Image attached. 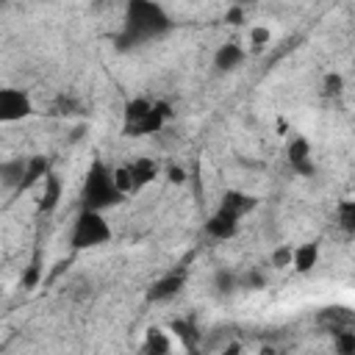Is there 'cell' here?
<instances>
[{
    "instance_id": "ffe728a7",
    "label": "cell",
    "mask_w": 355,
    "mask_h": 355,
    "mask_svg": "<svg viewBox=\"0 0 355 355\" xmlns=\"http://www.w3.org/2000/svg\"><path fill=\"white\" fill-rule=\"evenodd\" d=\"M333 344H336L338 355H355V333L349 327L333 330Z\"/></svg>"
},
{
    "instance_id": "3957f363",
    "label": "cell",
    "mask_w": 355,
    "mask_h": 355,
    "mask_svg": "<svg viewBox=\"0 0 355 355\" xmlns=\"http://www.w3.org/2000/svg\"><path fill=\"white\" fill-rule=\"evenodd\" d=\"M172 116L175 114H172V105L166 100L130 97V100H125V108H122V133L125 136L161 133Z\"/></svg>"
},
{
    "instance_id": "7402d4cb",
    "label": "cell",
    "mask_w": 355,
    "mask_h": 355,
    "mask_svg": "<svg viewBox=\"0 0 355 355\" xmlns=\"http://www.w3.org/2000/svg\"><path fill=\"white\" fill-rule=\"evenodd\" d=\"M291 252H294V244H277L269 252V263L275 269H291Z\"/></svg>"
},
{
    "instance_id": "ba28073f",
    "label": "cell",
    "mask_w": 355,
    "mask_h": 355,
    "mask_svg": "<svg viewBox=\"0 0 355 355\" xmlns=\"http://www.w3.org/2000/svg\"><path fill=\"white\" fill-rule=\"evenodd\" d=\"M239 227H241V219L236 214H230L227 208H222V205H216L214 214L202 225L205 236L214 239V241H230V239H236L239 236Z\"/></svg>"
},
{
    "instance_id": "8fae6325",
    "label": "cell",
    "mask_w": 355,
    "mask_h": 355,
    "mask_svg": "<svg viewBox=\"0 0 355 355\" xmlns=\"http://www.w3.org/2000/svg\"><path fill=\"white\" fill-rule=\"evenodd\" d=\"M319 255H322L319 241L294 244V252H291V269H294L297 275H308V272H313V269H316Z\"/></svg>"
},
{
    "instance_id": "e0dca14e",
    "label": "cell",
    "mask_w": 355,
    "mask_h": 355,
    "mask_svg": "<svg viewBox=\"0 0 355 355\" xmlns=\"http://www.w3.org/2000/svg\"><path fill=\"white\" fill-rule=\"evenodd\" d=\"M141 355H172V336L161 327H150L141 341Z\"/></svg>"
},
{
    "instance_id": "d6986e66",
    "label": "cell",
    "mask_w": 355,
    "mask_h": 355,
    "mask_svg": "<svg viewBox=\"0 0 355 355\" xmlns=\"http://www.w3.org/2000/svg\"><path fill=\"white\" fill-rule=\"evenodd\" d=\"M211 286H214V291H216L219 297L236 294V291H239V286H236V272H233V269H216L214 277H211Z\"/></svg>"
},
{
    "instance_id": "8992f818",
    "label": "cell",
    "mask_w": 355,
    "mask_h": 355,
    "mask_svg": "<svg viewBox=\"0 0 355 355\" xmlns=\"http://www.w3.org/2000/svg\"><path fill=\"white\" fill-rule=\"evenodd\" d=\"M33 116V100L19 86H0V125L25 122Z\"/></svg>"
},
{
    "instance_id": "6da1fadb",
    "label": "cell",
    "mask_w": 355,
    "mask_h": 355,
    "mask_svg": "<svg viewBox=\"0 0 355 355\" xmlns=\"http://www.w3.org/2000/svg\"><path fill=\"white\" fill-rule=\"evenodd\" d=\"M172 17L164 6L153 3V0H133L125 6V17H122V28L116 33V47L119 50H133V47H144L150 42L164 39L172 31Z\"/></svg>"
},
{
    "instance_id": "484cf974",
    "label": "cell",
    "mask_w": 355,
    "mask_h": 355,
    "mask_svg": "<svg viewBox=\"0 0 355 355\" xmlns=\"http://www.w3.org/2000/svg\"><path fill=\"white\" fill-rule=\"evenodd\" d=\"M244 19H247V14H244L241 6H230V8L225 11V22H227V25H241Z\"/></svg>"
},
{
    "instance_id": "603a6c76",
    "label": "cell",
    "mask_w": 355,
    "mask_h": 355,
    "mask_svg": "<svg viewBox=\"0 0 355 355\" xmlns=\"http://www.w3.org/2000/svg\"><path fill=\"white\" fill-rule=\"evenodd\" d=\"M344 92V75L341 72H327L322 78V97H338Z\"/></svg>"
},
{
    "instance_id": "2e32d148",
    "label": "cell",
    "mask_w": 355,
    "mask_h": 355,
    "mask_svg": "<svg viewBox=\"0 0 355 355\" xmlns=\"http://www.w3.org/2000/svg\"><path fill=\"white\" fill-rule=\"evenodd\" d=\"M169 336L178 338V344H180L186 352H194V349L200 347V327H197L191 319H175Z\"/></svg>"
},
{
    "instance_id": "52a82bcc",
    "label": "cell",
    "mask_w": 355,
    "mask_h": 355,
    "mask_svg": "<svg viewBox=\"0 0 355 355\" xmlns=\"http://www.w3.org/2000/svg\"><path fill=\"white\" fill-rule=\"evenodd\" d=\"M183 288H186V269L164 272L161 277H155V280L147 286V302H155V305L172 302Z\"/></svg>"
},
{
    "instance_id": "4316f807",
    "label": "cell",
    "mask_w": 355,
    "mask_h": 355,
    "mask_svg": "<svg viewBox=\"0 0 355 355\" xmlns=\"http://www.w3.org/2000/svg\"><path fill=\"white\" fill-rule=\"evenodd\" d=\"M166 180H169V183H178V186H180V183H186V169L172 164V166L166 169Z\"/></svg>"
},
{
    "instance_id": "9c48e42d",
    "label": "cell",
    "mask_w": 355,
    "mask_h": 355,
    "mask_svg": "<svg viewBox=\"0 0 355 355\" xmlns=\"http://www.w3.org/2000/svg\"><path fill=\"white\" fill-rule=\"evenodd\" d=\"M286 161L288 166L302 175V178H311L316 172V164H313V144L305 139V136H291L288 144H286Z\"/></svg>"
},
{
    "instance_id": "d4e9b609",
    "label": "cell",
    "mask_w": 355,
    "mask_h": 355,
    "mask_svg": "<svg viewBox=\"0 0 355 355\" xmlns=\"http://www.w3.org/2000/svg\"><path fill=\"white\" fill-rule=\"evenodd\" d=\"M39 277H42V263H39V258H33V263L25 269V275L19 277V286L22 288H33L36 283H39Z\"/></svg>"
},
{
    "instance_id": "ac0fdd59",
    "label": "cell",
    "mask_w": 355,
    "mask_h": 355,
    "mask_svg": "<svg viewBox=\"0 0 355 355\" xmlns=\"http://www.w3.org/2000/svg\"><path fill=\"white\" fill-rule=\"evenodd\" d=\"M236 286H239V291H263L269 286V280L258 266H250L244 272H236Z\"/></svg>"
},
{
    "instance_id": "7a4b0ae2",
    "label": "cell",
    "mask_w": 355,
    "mask_h": 355,
    "mask_svg": "<svg viewBox=\"0 0 355 355\" xmlns=\"http://www.w3.org/2000/svg\"><path fill=\"white\" fill-rule=\"evenodd\" d=\"M78 197H80V211H97V214H105L108 208H116L128 200L116 189L114 166H108L103 158H92V164L86 166Z\"/></svg>"
},
{
    "instance_id": "7c38bea8",
    "label": "cell",
    "mask_w": 355,
    "mask_h": 355,
    "mask_svg": "<svg viewBox=\"0 0 355 355\" xmlns=\"http://www.w3.org/2000/svg\"><path fill=\"white\" fill-rule=\"evenodd\" d=\"M61 197H64V180L58 172H50L44 180H42V200H39V214H53L58 205H61Z\"/></svg>"
},
{
    "instance_id": "4fadbf2b",
    "label": "cell",
    "mask_w": 355,
    "mask_h": 355,
    "mask_svg": "<svg viewBox=\"0 0 355 355\" xmlns=\"http://www.w3.org/2000/svg\"><path fill=\"white\" fill-rule=\"evenodd\" d=\"M219 205H222V208H227L230 214H236L239 219H244L247 214H252V211H255L258 197H255V194H250V191H241V189H227V191L222 194Z\"/></svg>"
},
{
    "instance_id": "277c9868",
    "label": "cell",
    "mask_w": 355,
    "mask_h": 355,
    "mask_svg": "<svg viewBox=\"0 0 355 355\" xmlns=\"http://www.w3.org/2000/svg\"><path fill=\"white\" fill-rule=\"evenodd\" d=\"M111 239H114V230H111V222L105 219V214L80 211L78 208V214L72 219V227H69V247H72V252L97 250V247L108 244Z\"/></svg>"
},
{
    "instance_id": "5bb4252c",
    "label": "cell",
    "mask_w": 355,
    "mask_h": 355,
    "mask_svg": "<svg viewBox=\"0 0 355 355\" xmlns=\"http://www.w3.org/2000/svg\"><path fill=\"white\" fill-rule=\"evenodd\" d=\"M25 164H28V158H25V155L3 158V161H0V186L19 191L22 178H25Z\"/></svg>"
},
{
    "instance_id": "9a60e30c",
    "label": "cell",
    "mask_w": 355,
    "mask_h": 355,
    "mask_svg": "<svg viewBox=\"0 0 355 355\" xmlns=\"http://www.w3.org/2000/svg\"><path fill=\"white\" fill-rule=\"evenodd\" d=\"M50 172H53V164H50V158H47V155H31V158H28V164H25V178H22L19 191L33 189V186H36V183H42Z\"/></svg>"
},
{
    "instance_id": "cb8c5ba5",
    "label": "cell",
    "mask_w": 355,
    "mask_h": 355,
    "mask_svg": "<svg viewBox=\"0 0 355 355\" xmlns=\"http://www.w3.org/2000/svg\"><path fill=\"white\" fill-rule=\"evenodd\" d=\"M247 36H250V44H255V47H266L272 42V31L266 25H250Z\"/></svg>"
},
{
    "instance_id": "44dd1931",
    "label": "cell",
    "mask_w": 355,
    "mask_h": 355,
    "mask_svg": "<svg viewBox=\"0 0 355 355\" xmlns=\"http://www.w3.org/2000/svg\"><path fill=\"white\" fill-rule=\"evenodd\" d=\"M336 216H338V225H341L344 233L355 230V202L352 200H341L338 208H336Z\"/></svg>"
},
{
    "instance_id": "30bf717a",
    "label": "cell",
    "mask_w": 355,
    "mask_h": 355,
    "mask_svg": "<svg viewBox=\"0 0 355 355\" xmlns=\"http://www.w3.org/2000/svg\"><path fill=\"white\" fill-rule=\"evenodd\" d=\"M247 61V50L241 47V42H225V44H219L216 47V53H214V69L216 72H222V75H227V72H236L241 64Z\"/></svg>"
},
{
    "instance_id": "83f0119b",
    "label": "cell",
    "mask_w": 355,
    "mask_h": 355,
    "mask_svg": "<svg viewBox=\"0 0 355 355\" xmlns=\"http://www.w3.org/2000/svg\"><path fill=\"white\" fill-rule=\"evenodd\" d=\"M258 355H277V352H275V349H261Z\"/></svg>"
},
{
    "instance_id": "5b68a950",
    "label": "cell",
    "mask_w": 355,
    "mask_h": 355,
    "mask_svg": "<svg viewBox=\"0 0 355 355\" xmlns=\"http://www.w3.org/2000/svg\"><path fill=\"white\" fill-rule=\"evenodd\" d=\"M161 175V164L158 158H150V155H139L122 166H114V180H116V189L130 197V194H139L141 189H147L155 178Z\"/></svg>"
}]
</instances>
